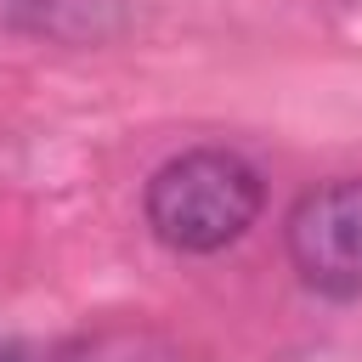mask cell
Returning <instances> with one entry per match:
<instances>
[{
	"mask_svg": "<svg viewBox=\"0 0 362 362\" xmlns=\"http://www.w3.org/2000/svg\"><path fill=\"white\" fill-rule=\"evenodd\" d=\"M266 204L260 170L232 147H192L153 170L147 226L175 255H215L238 243Z\"/></svg>",
	"mask_w": 362,
	"mask_h": 362,
	"instance_id": "obj_1",
	"label": "cell"
},
{
	"mask_svg": "<svg viewBox=\"0 0 362 362\" xmlns=\"http://www.w3.org/2000/svg\"><path fill=\"white\" fill-rule=\"evenodd\" d=\"M288 260L322 300H362V181H317L288 209Z\"/></svg>",
	"mask_w": 362,
	"mask_h": 362,
	"instance_id": "obj_2",
	"label": "cell"
}]
</instances>
